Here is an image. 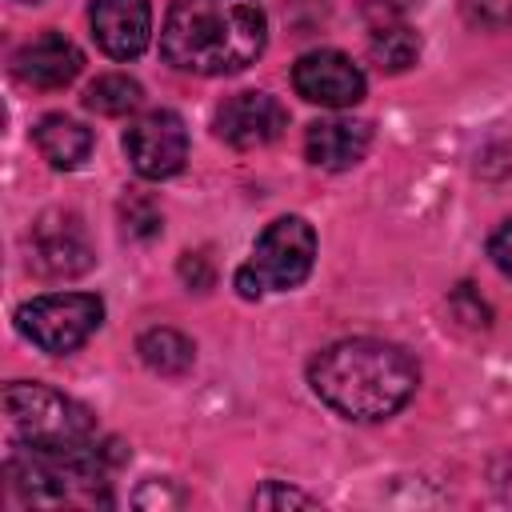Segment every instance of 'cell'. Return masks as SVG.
<instances>
[{
  "mask_svg": "<svg viewBox=\"0 0 512 512\" xmlns=\"http://www.w3.org/2000/svg\"><path fill=\"white\" fill-rule=\"evenodd\" d=\"M308 384L332 412L372 424L412 400L420 368L400 344L356 336L316 352L308 364Z\"/></svg>",
  "mask_w": 512,
  "mask_h": 512,
  "instance_id": "cell-1",
  "label": "cell"
},
{
  "mask_svg": "<svg viewBox=\"0 0 512 512\" xmlns=\"http://www.w3.org/2000/svg\"><path fill=\"white\" fill-rule=\"evenodd\" d=\"M268 40L260 0H172L160 28V56L192 76H232L256 64Z\"/></svg>",
  "mask_w": 512,
  "mask_h": 512,
  "instance_id": "cell-2",
  "label": "cell"
},
{
  "mask_svg": "<svg viewBox=\"0 0 512 512\" xmlns=\"http://www.w3.org/2000/svg\"><path fill=\"white\" fill-rule=\"evenodd\" d=\"M120 444L104 440L100 448L88 452H44L16 444L4 460L8 488L20 504H40V508H64V504H112L108 492V468L124 460V452H112Z\"/></svg>",
  "mask_w": 512,
  "mask_h": 512,
  "instance_id": "cell-3",
  "label": "cell"
},
{
  "mask_svg": "<svg viewBox=\"0 0 512 512\" xmlns=\"http://www.w3.org/2000/svg\"><path fill=\"white\" fill-rule=\"evenodd\" d=\"M4 412H8V424L16 432L20 444L28 448H44V452H88V448H100L104 436L96 428V416L48 388V384H8L4 388Z\"/></svg>",
  "mask_w": 512,
  "mask_h": 512,
  "instance_id": "cell-4",
  "label": "cell"
},
{
  "mask_svg": "<svg viewBox=\"0 0 512 512\" xmlns=\"http://www.w3.org/2000/svg\"><path fill=\"white\" fill-rule=\"evenodd\" d=\"M312 260H316L312 224L304 216H280L260 232L252 260L236 272V288L244 300H256L264 292H288L304 284V276L312 272Z\"/></svg>",
  "mask_w": 512,
  "mask_h": 512,
  "instance_id": "cell-5",
  "label": "cell"
},
{
  "mask_svg": "<svg viewBox=\"0 0 512 512\" xmlns=\"http://www.w3.org/2000/svg\"><path fill=\"white\" fill-rule=\"evenodd\" d=\"M104 320V304L92 292H48L16 312V328L48 356L76 352Z\"/></svg>",
  "mask_w": 512,
  "mask_h": 512,
  "instance_id": "cell-6",
  "label": "cell"
},
{
  "mask_svg": "<svg viewBox=\"0 0 512 512\" xmlns=\"http://www.w3.org/2000/svg\"><path fill=\"white\" fill-rule=\"evenodd\" d=\"M88 228L76 212H44L28 228V268L44 280H72L92 268Z\"/></svg>",
  "mask_w": 512,
  "mask_h": 512,
  "instance_id": "cell-7",
  "label": "cell"
},
{
  "mask_svg": "<svg viewBox=\"0 0 512 512\" xmlns=\"http://www.w3.org/2000/svg\"><path fill=\"white\" fill-rule=\"evenodd\" d=\"M124 152L144 180H168L188 160V128L172 108H152L128 124Z\"/></svg>",
  "mask_w": 512,
  "mask_h": 512,
  "instance_id": "cell-8",
  "label": "cell"
},
{
  "mask_svg": "<svg viewBox=\"0 0 512 512\" xmlns=\"http://www.w3.org/2000/svg\"><path fill=\"white\" fill-rule=\"evenodd\" d=\"M292 88L320 108H352L364 100V72L336 48H312L292 64Z\"/></svg>",
  "mask_w": 512,
  "mask_h": 512,
  "instance_id": "cell-9",
  "label": "cell"
},
{
  "mask_svg": "<svg viewBox=\"0 0 512 512\" xmlns=\"http://www.w3.org/2000/svg\"><path fill=\"white\" fill-rule=\"evenodd\" d=\"M212 128H216V136L224 144H232L240 152H252V148H264V144H272V140L284 136L288 112L268 92H236V96H228L216 108Z\"/></svg>",
  "mask_w": 512,
  "mask_h": 512,
  "instance_id": "cell-10",
  "label": "cell"
},
{
  "mask_svg": "<svg viewBox=\"0 0 512 512\" xmlns=\"http://www.w3.org/2000/svg\"><path fill=\"white\" fill-rule=\"evenodd\" d=\"M88 24H92V40L116 60L140 56L152 40L148 0H92Z\"/></svg>",
  "mask_w": 512,
  "mask_h": 512,
  "instance_id": "cell-11",
  "label": "cell"
},
{
  "mask_svg": "<svg viewBox=\"0 0 512 512\" xmlns=\"http://www.w3.org/2000/svg\"><path fill=\"white\" fill-rule=\"evenodd\" d=\"M80 68H84V56L64 32H40L36 40L20 44L16 56H12L16 80L28 84V88H40V92L72 84L80 76Z\"/></svg>",
  "mask_w": 512,
  "mask_h": 512,
  "instance_id": "cell-12",
  "label": "cell"
},
{
  "mask_svg": "<svg viewBox=\"0 0 512 512\" xmlns=\"http://www.w3.org/2000/svg\"><path fill=\"white\" fill-rule=\"evenodd\" d=\"M368 144H372V128L364 120H316L304 132L308 160L328 172H340V168H352L356 160H364Z\"/></svg>",
  "mask_w": 512,
  "mask_h": 512,
  "instance_id": "cell-13",
  "label": "cell"
},
{
  "mask_svg": "<svg viewBox=\"0 0 512 512\" xmlns=\"http://www.w3.org/2000/svg\"><path fill=\"white\" fill-rule=\"evenodd\" d=\"M32 140H36L40 156H44L52 168H60V172L80 168V164L88 160V152H92V128H84L80 120H72V116H64V112L44 116V120L36 124Z\"/></svg>",
  "mask_w": 512,
  "mask_h": 512,
  "instance_id": "cell-14",
  "label": "cell"
},
{
  "mask_svg": "<svg viewBox=\"0 0 512 512\" xmlns=\"http://www.w3.org/2000/svg\"><path fill=\"white\" fill-rule=\"evenodd\" d=\"M136 352H140V360H144L152 372H160V376H184V372L192 368V360H196L192 340H188L184 332H176V328H148V332L136 340Z\"/></svg>",
  "mask_w": 512,
  "mask_h": 512,
  "instance_id": "cell-15",
  "label": "cell"
},
{
  "mask_svg": "<svg viewBox=\"0 0 512 512\" xmlns=\"http://www.w3.org/2000/svg\"><path fill=\"white\" fill-rule=\"evenodd\" d=\"M140 100H144V88L132 76H124V72L96 76L88 84V92H84V104L92 112H100V116H128V112L140 108Z\"/></svg>",
  "mask_w": 512,
  "mask_h": 512,
  "instance_id": "cell-16",
  "label": "cell"
},
{
  "mask_svg": "<svg viewBox=\"0 0 512 512\" xmlns=\"http://www.w3.org/2000/svg\"><path fill=\"white\" fill-rule=\"evenodd\" d=\"M368 52H372V60H376L384 72H404V68H412L416 56H420V36H416L412 28H404V24H392V28H380V32L372 36Z\"/></svg>",
  "mask_w": 512,
  "mask_h": 512,
  "instance_id": "cell-17",
  "label": "cell"
},
{
  "mask_svg": "<svg viewBox=\"0 0 512 512\" xmlns=\"http://www.w3.org/2000/svg\"><path fill=\"white\" fill-rule=\"evenodd\" d=\"M120 220H124V232H128L132 240H152V236H160V208H156L148 196H140V192H128V196L120 200Z\"/></svg>",
  "mask_w": 512,
  "mask_h": 512,
  "instance_id": "cell-18",
  "label": "cell"
},
{
  "mask_svg": "<svg viewBox=\"0 0 512 512\" xmlns=\"http://www.w3.org/2000/svg\"><path fill=\"white\" fill-rule=\"evenodd\" d=\"M460 12L472 28H508L512 0H460Z\"/></svg>",
  "mask_w": 512,
  "mask_h": 512,
  "instance_id": "cell-19",
  "label": "cell"
},
{
  "mask_svg": "<svg viewBox=\"0 0 512 512\" xmlns=\"http://www.w3.org/2000/svg\"><path fill=\"white\" fill-rule=\"evenodd\" d=\"M252 504L256 508H316V496H308V492H300V488H284V484H276V480H268L264 488H256L252 492Z\"/></svg>",
  "mask_w": 512,
  "mask_h": 512,
  "instance_id": "cell-20",
  "label": "cell"
},
{
  "mask_svg": "<svg viewBox=\"0 0 512 512\" xmlns=\"http://www.w3.org/2000/svg\"><path fill=\"white\" fill-rule=\"evenodd\" d=\"M180 276H184V284L196 288V292H208V288H212V264H208L200 252H184V256H180Z\"/></svg>",
  "mask_w": 512,
  "mask_h": 512,
  "instance_id": "cell-21",
  "label": "cell"
},
{
  "mask_svg": "<svg viewBox=\"0 0 512 512\" xmlns=\"http://www.w3.org/2000/svg\"><path fill=\"white\" fill-rule=\"evenodd\" d=\"M488 256H492V264H496L504 276H512V220L500 224V228L492 232V240H488Z\"/></svg>",
  "mask_w": 512,
  "mask_h": 512,
  "instance_id": "cell-22",
  "label": "cell"
},
{
  "mask_svg": "<svg viewBox=\"0 0 512 512\" xmlns=\"http://www.w3.org/2000/svg\"><path fill=\"white\" fill-rule=\"evenodd\" d=\"M24 4H40V0H24Z\"/></svg>",
  "mask_w": 512,
  "mask_h": 512,
  "instance_id": "cell-23",
  "label": "cell"
}]
</instances>
